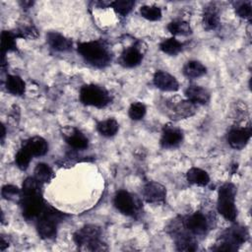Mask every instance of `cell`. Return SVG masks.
I'll list each match as a JSON object with an SVG mask.
<instances>
[{"label":"cell","mask_w":252,"mask_h":252,"mask_svg":"<svg viewBox=\"0 0 252 252\" xmlns=\"http://www.w3.org/2000/svg\"><path fill=\"white\" fill-rule=\"evenodd\" d=\"M165 188L157 182H149L144 186L143 197L150 204H162L165 200Z\"/></svg>","instance_id":"ba28073f"},{"label":"cell","mask_w":252,"mask_h":252,"mask_svg":"<svg viewBox=\"0 0 252 252\" xmlns=\"http://www.w3.org/2000/svg\"><path fill=\"white\" fill-rule=\"evenodd\" d=\"M118 123L115 119L109 118L104 121H101L97 124V131L105 137H111L114 136L118 131Z\"/></svg>","instance_id":"cb8c5ba5"},{"label":"cell","mask_w":252,"mask_h":252,"mask_svg":"<svg viewBox=\"0 0 252 252\" xmlns=\"http://www.w3.org/2000/svg\"><path fill=\"white\" fill-rule=\"evenodd\" d=\"M146 114V106L142 102H134L129 108V116L133 120H140Z\"/></svg>","instance_id":"d6a6232c"},{"label":"cell","mask_w":252,"mask_h":252,"mask_svg":"<svg viewBox=\"0 0 252 252\" xmlns=\"http://www.w3.org/2000/svg\"><path fill=\"white\" fill-rule=\"evenodd\" d=\"M251 137V128H234L227 134V142L234 149H242L246 146Z\"/></svg>","instance_id":"30bf717a"},{"label":"cell","mask_w":252,"mask_h":252,"mask_svg":"<svg viewBox=\"0 0 252 252\" xmlns=\"http://www.w3.org/2000/svg\"><path fill=\"white\" fill-rule=\"evenodd\" d=\"M16 33L11 32H3L1 35V48L2 54L7 51H12L16 49Z\"/></svg>","instance_id":"484cf974"},{"label":"cell","mask_w":252,"mask_h":252,"mask_svg":"<svg viewBox=\"0 0 252 252\" xmlns=\"http://www.w3.org/2000/svg\"><path fill=\"white\" fill-rule=\"evenodd\" d=\"M24 147L29 150L32 156H35V157L43 156L48 151L47 142L41 137H33L28 140L24 145Z\"/></svg>","instance_id":"d6986e66"},{"label":"cell","mask_w":252,"mask_h":252,"mask_svg":"<svg viewBox=\"0 0 252 252\" xmlns=\"http://www.w3.org/2000/svg\"><path fill=\"white\" fill-rule=\"evenodd\" d=\"M64 216L63 213L45 205L37 220L36 227L38 234L44 239L53 238L56 235L57 225L63 220Z\"/></svg>","instance_id":"6da1fadb"},{"label":"cell","mask_w":252,"mask_h":252,"mask_svg":"<svg viewBox=\"0 0 252 252\" xmlns=\"http://www.w3.org/2000/svg\"><path fill=\"white\" fill-rule=\"evenodd\" d=\"M6 89L15 95H22L25 93V82L15 75H10L6 80Z\"/></svg>","instance_id":"44dd1931"},{"label":"cell","mask_w":252,"mask_h":252,"mask_svg":"<svg viewBox=\"0 0 252 252\" xmlns=\"http://www.w3.org/2000/svg\"><path fill=\"white\" fill-rule=\"evenodd\" d=\"M32 154L29 152V150L25 147H23L16 155V163L21 169H26L31 161Z\"/></svg>","instance_id":"4dcf8cb0"},{"label":"cell","mask_w":252,"mask_h":252,"mask_svg":"<svg viewBox=\"0 0 252 252\" xmlns=\"http://www.w3.org/2000/svg\"><path fill=\"white\" fill-rule=\"evenodd\" d=\"M78 51L86 61L95 67H104L110 61L107 48L99 41L82 42L78 45Z\"/></svg>","instance_id":"7a4b0ae2"},{"label":"cell","mask_w":252,"mask_h":252,"mask_svg":"<svg viewBox=\"0 0 252 252\" xmlns=\"http://www.w3.org/2000/svg\"><path fill=\"white\" fill-rule=\"evenodd\" d=\"M203 24L206 30H215L219 26V16L214 6L208 7L203 16Z\"/></svg>","instance_id":"603a6c76"},{"label":"cell","mask_w":252,"mask_h":252,"mask_svg":"<svg viewBox=\"0 0 252 252\" xmlns=\"http://www.w3.org/2000/svg\"><path fill=\"white\" fill-rule=\"evenodd\" d=\"M143 59V51L137 45L125 50L121 56V62L126 67H135Z\"/></svg>","instance_id":"e0dca14e"},{"label":"cell","mask_w":252,"mask_h":252,"mask_svg":"<svg viewBox=\"0 0 252 252\" xmlns=\"http://www.w3.org/2000/svg\"><path fill=\"white\" fill-rule=\"evenodd\" d=\"M185 94L188 100L195 104H206L210 100V94L200 86H189L185 91Z\"/></svg>","instance_id":"5bb4252c"},{"label":"cell","mask_w":252,"mask_h":252,"mask_svg":"<svg viewBox=\"0 0 252 252\" xmlns=\"http://www.w3.org/2000/svg\"><path fill=\"white\" fill-rule=\"evenodd\" d=\"M39 188H40V182L37 181L34 177H29L23 183V193L24 194L40 193Z\"/></svg>","instance_id":"1f68e13d"},{"label":"cell","mask_w":252,"mask_h":252,"mask_svg":"<svg viewBox=\"0 0 252 252\" xmlns=\"http://www.w3.org/2000/svg\"><path fill=\"white\" fill-rule=\"evenodd\" d=\"M134 5L135 2L130 0H117L110 3V6L114 9V11L121 16H126L127 14H129L130 11L133 9Z\"/></svg>","instance_id":"f1b7e54d"},{"label":"cell","mask_w":252,"mask_h":252,"mask_svg":"<svg viewBox=\"0 0 252 252\" xmlns=\"http://www.w3.org/2000/svg\"><path fill=\"white\" fill-rule=\"evenodd\" d=\"M183 73L188 78H198L206 73V67L199 61H188L183 68Z\"/></svg>","instance_id":"7402d4cb"},{"label":"cell","mask_w":252,"mask_h":252,"mask_svg":"<svg viewBox=\"0 0 252 252\" xmlns=\"http://www.w3.org/2000/svg\"><path fill=\"white\" fill-rule=\"evenodd\" d=\"M168 31L172 34H189L191 32V28L188 23L184 21H173L167 26Z\"/></svg>","instance_id":"83f0119b"},{"label":"cell","mask_w":252,"mask_h":252,"mask_svg":"<svg viewBox=\"0 0 252 252\" xmlns=\"http://www.w3.org/2000/svg\"><path fill=\"white\" fill-rule=\"evenodd\" d=\"M248 238V232L245 227L234 226L226 230L220 238L219 243L214 248L215 250L234 251L237 246L245 242Z\"/></svg>","instance_id":"5b68a950"},{"label":"cell","mask_w":252,"mask_h":252,"mask_svg":"<svg viewBox=\"0 0 252 252\" xmlns=\"http://www.w3.org/2000/svg\"><path fill=\"white\" fill-rule=\"evenodd\" d=\"M1 128H2V134H1V138L3 139V138H4V136H5V129H4V126H2Z\"/></svg>","instance_id":"f35d334b"},{"label":"cell","mask_w":252,"mask_h":252,"mask_svg":"<svg viewBox=\"0 0 252 252\" xmlns=\"http://www.w3.org/2000/svg\"><path fill=\"white\" fill-rule=\"evenodd\" d=\"M53 176L51 168L45 163H38L34 169V178L40 183L48 182Z\"/></svg>","instance_id":"4316f807"},{"label":"cell","mask_w":252,"mask_h":252,"mask_svg":"<svg viewBox=\"0 0 252 252\" xmlns=\"http://www.w3.org/2000/svg\"><path fill=\"white\" fill-rule=\"evenodd\" d=\"M47 42L51 48L57 51H67L72 47V41L70 39L55 32H48Z\"/></svg>","instance_id":"9a60e30c"},{"label":"cell","mask_w":252,"mask_h":252,"mask_svg":"<svg viewBox=\"0 0 252 252\" xmlns=\"http://www.w3.org/2000/svg\"><path fill=\"white\" fill-rule=\"evenodd\" d=\"M187 180L190 183L198 186H206L210 181V177L205 170L192 167L187 172Z\"/></svg>","instance_id":"ffe728a7"},{"label":"cell","mask_w":252,"mask_h":252,"mask_svg":"<svg viewBox=\"0 0 252 252\" xmlns=\"http://www.w3.org/2000/svg\"><path fill=\"white\" fill-rule=\"evenodd\" d=\"M159 47L164 53L169 55H175L182 49V43L178 41L176 38L170 37V38L164 39L160 43Z\"/></svg>","instance_id":"d4e9b609"},{"label":"cell","mask_w":252,"mask_h":252,"mask_svg":"<svg viewBox=\"0 0 252 252\" xmlns=\"http://www.w3.org/2000/svg\"><path fill=\"white\" fill-rule=\"evenodd\" d=\"M7 246H8V244L4 241V238H2V239H1V244H0V249L3 251Z\"/></svg>","instance_id":"74e56055"},{"label":"cell","mask_w":252,"mask_h":252,"mask_svg":"<svg viewBox=\"0 0 252 252\" xmlns=\"http://www.w3.org/2000/svg\"><path fill=\"white\" fill-rule=\"evenodd\" d=\"M100 230L95 225H86L74 234V240L78 246H86L92 251L105 250L104 243L99 241Z\"/></svg>","instance_id":"277c9868"},{"label":"cell","mask_w":252,"mask_h":252,"mask_svg":"<svg viewBox=\"0 0 252 252\" xmlns=\"http://www.w3.org/2000/svg\"><path fill=\"white\" fill-rule=\"evenodd\" d=\"M176 245H177V249L181 251H194L197 248L194 240L187 235L180 236L177 239Z\"/></svg>","instance_id":"836d02e7"},{"label":"cell","mask_w":252,"mask_h":252,"mask_svg":"<svg viewBox=\"0 0 252 252\" xmlns=\"http://www.w3.org/2000/svg\"><path fill=\"white\" fill-rule=\"evenodd\" d=\"M80 99L86 105L103 107L109 102V95L103 88L96 85H87L80 91Z\"/></svg>","instance_id":"8992f818"},{"label":"cell","mask_w":252,"mask_h":252,"mask_svg":"<svg viewBox=\"0 0 252 252\" xmlns=\"http://www.w3.org/2000/svg\"><path fill=\"white\" fill-rule=\"evenodd\" d=\"M170 111L172 112V117L185 118L195 113L196 106L195 103L190 100H180L176 104L170 106Z\"/></svg>","instance_id":"2e32d148"},{"label":"cell","mask_w":252,"mask_h":252,"mask_svg":"<svg viewBox=\"0 0 252 252\" xmlns=\"http://www.w3.org/2000/svg\"><path fill=\"white\" fill-rule=\"evenodd\" d=\"M21 204L23 208V216L28 220L38 218L45 206L40 193H23V196L21 197Z\"/></svg>","instance_id":"52a82bcc"},{"label":"cell","mask_w":252,"mask_h":252,"mask_svg":"<svg viewBox=\"0 0 252 252\" xmlns=\"http://www.w3.org/2000/svg\"><path fill=\"white\" fill-rule=\"evenodd\" d=\"M141 15L150 21H158L161 18V11L157 6H143L140 9Z\"/></svg>","instance_id":"f546056e"},{"label":"cell","mask_w":252,"mask_h":252,"mask_svg":"<svg viewBox=\"0 0 252 252\" xmlns=\"http://www.w3.org/2000/svg\"><path fill=\"white\" fill-rule=\"evenodd\" d=\"M114 206L116 209L126 216L134 215L136 211L135 202L132 196L125 190H120L114 197Z\"/></svg>","instance_id":"9c48e42d"},{"label":"cell","mask_w":252,"mask_h":252,"mask_svg":"<svg viewBox=\"0 0 252 252\" xmlns=\"http://www.w3.org/2000/svg\"><path fill=\"white\" fill-rule=\"evenodd\" d=\"M235 187L226 183L223 184L219 191L218 199V211L219 213L227 220L233 221L236 218V208H235Z\"/></svg>","instance_id":"3957f363"},{"label":"cell","mask_w":252,"mask_h":252,"mask_svg":"<svg viewBox=\"0 0 252 252\" xmlns=\"http://www.w3.org/2000/svg\"><path fill=\"white\" fill-rule=\"evenodd\" d=\"M154 84L157 88L165 92H175L179 88L177 80L164 71L156 72L154 76Z\"/></svg>","instance_id":"8fae6325"},{"label":"cell","mask_w":252,"mask_h":252,"mask_svg":"<svg viewBox=\"0 0 252 252\" xmlns=\"http://www.w3.org/2000/svg\"><path fill=\"white\" fill-rule=\"evenodd\" d=\"M183 139L182 132L174 127H166L162 133L160 144L164 148H173L178 146Z\"/></svg>","instance_id":"4fadbf2b"},{"label":"cell","mask_w":252,"mask_h":252,"mask_svg":"<svg viewBox=\"0 0 252 252\" xmlns=\"http://www.w3.org/2000/svg\"><path fill=\"white\" fill-rule=\"evenodd\" d=\"M17 37H26V38H34L37 36V31L33 27H25L18 32H16Z\"/></svg>","instance_id":"8d00e7d4"},{"label":"cell","mask_w":252,"mask_h":252,"mask_svg":"<svg viewBox=\"0 0 252 252\" xmlns=\"http://www.w3.org/2000/svg\"><path fill=\"white\" fill-rule=\"evenodd\" d=\"M2 196L7 200H15L20 197V190L13 185H6L2 188Z\"/></svg>","instance_id":"d590c367"},{"label":"cell","mask_w":252,"mask_h":252,"mask_svg":"<svg viewBox=\"0 0 252 252\" xmlns=\"http://www.w3.org/2000/svg\"><path fill=\"white\" fill-rule=\"evenodd\" d=\"M64 135H65L66 142L72 148L77 149V150H83L88 147L89 141H88L87 137L84 134H82L79 130L73 128Z\"/></svg>","instance_id":"ac0fdd59"},{"label":"cell","mask_w":252,"mask_h":252,"mask_svg":"<svg viewBox=\"0 0 252 252\" xmlns=\"http://www.w3.org/2000/svg\"><path fill=\"white\" fill-rule=\"evenodd\" d=\"M236 13L239 17L250 20L252 15V8H251V2H241L239 5L236 6Z\"/></svg>","instance_id":"e575fe53"},{"label":"cell","mask_w":252,"mask_h":252,"mask_svg":"<svg viewBox=\"0 0 252 252\" xmlns=\"http://www.w3.org/2000/svg\"><path fill=\"white\" fill-rule=\"evenodd\" d=\"M184 225L194 234H204L208 228V221L203 214L195 213L185 220Z\"/></svg>","instance_id":"7c38bea8"}]
</instances>
